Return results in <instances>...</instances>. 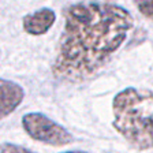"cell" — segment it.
<instances>
[{
    "instance_id": "cell-1",
    "label": "cell",
    "mask_w": 153,
    "mask_h": 153,
    "mask_svg": "<svg viewBox=\"0 0 153 153\" xmlns=\"http://www.w3.org/2000/svg\"><path fill=\"white\" fill-rule=\"evenodd\" d=\"M133 26L131 14L118 4L82 1L67 7L52 74L67 82L90 78L122 47Z\"/></svg>"
},
{
    "instance_id": "cell-2",
    "label": "cell",
    "mask_w": 153,
    "mask_h": 153,
    "mask_svg": "<svg viewBox=\"0 0 153 153\" xmlns=\"http://www.w3.org/2000/svg\"><path fill=\"white\" fill-rule=\"evenodd\" d=\"M152 90L126 88L112 101V126L137 150L152 148Z\"/></svg>"
},
{
    "instance_id": "cell-3",
    "label": "cell",
    "mask_w": 153,
    "mask_h": 153,
    "mask_svg": "<svg viewBox=\"0 0 153 153\" xmlns=\"http://www.w3.org/2000/svg\"><path fill=\"white\" fill-rule=\"evenodd\" d=\"M22 126L29 137L45 145L64 146L74 140L70 131L40 112H29L23 115Z\"/></svg>"
},
{
    "instance_id": "cell-4",
    "label": "cell",
    "mask_w": 153,
    "mask_h": 153,
    "mask_svg": "<svg viewBox=\"0 0 153 153\" xmlns=\"http://www.w3.org/2000/svg\"><path fill=\"white\" fill-rule=\"evenodd\" d=\"M25 99V90L19 83L0 78V120L11 115Z\"/></svg>"
},
{
    "instance_id": "cell-5",
    "label": "cell",
    "mask_w": 153,
    "mask_h": 153,
    "mask_svg": "<svg viewBox=\"0 0 153 153\" xmlns=\"http://www.w3.org/2000/svg\"><path fill=\"white\" fill-rule=\"evenodd\" d=\"M56 21V14L51 8H40L32 14H27L22 19V26L27 34L42 36L53 26Z\"/></svg>"
},
{
    "instance_id": "cell-6",
    "label": "cell",
    "mask_w": 153,
    "mask_h": 153,
    "mask_svg": "<svg viewBox=\"0 0 153 153\" xmlns=\"http://www.w3.org/2000/svg\"><path fill=\"white\" fill-rule=\"evenodd\" d=\"M137 8L145 18L152 19V0H135Z\"/></svg>"
},
{
    "instance_id": "cell-7",
    "label": "cell",
    "mask_w": 153,
    "mask_h": 153,
    "mask_svg": "<svg viewBox=\"0 0 153 153\" xmlns=\"http://www.w3.org/2000/svg\"><path fill=\"white\" fill-rule=\"evenodd\" d=\"M0 153H36V152H32V150L26 149L23 146L14 145V143H3L0 146Z\"/></svg>"
},
{
    "instance_id": "cell-8",
    "label": "cell",
    "mask_w": 153,
    "mask_h": 153,
    "mask_svg": "<svg viewBox=\"0 0 153 153\" xmlns=\"http://www.w3.org/2000/svg\"><path fill=\"white\" fill-rule=\"evenodd\" d=\"M62 153H88V152H82V150H67V152H62Z\"/></svg>"
}]
</instances>
